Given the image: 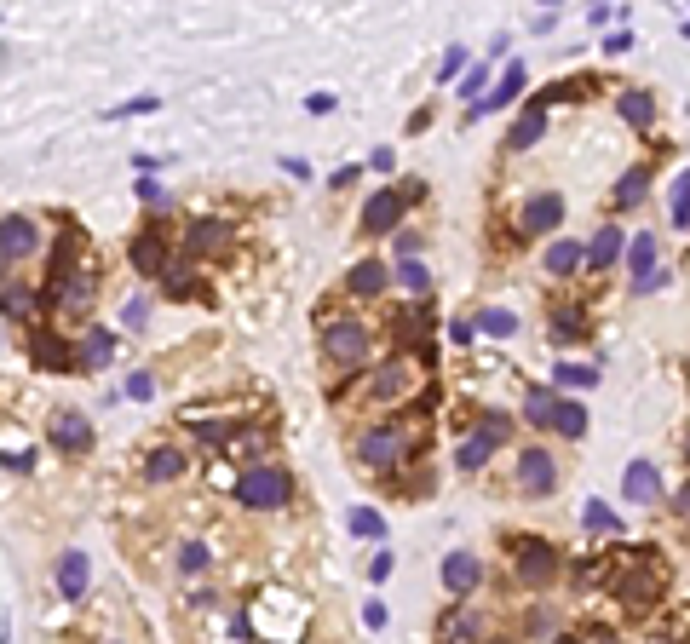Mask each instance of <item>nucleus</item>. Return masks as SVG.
I'll return each mask as SVG.
<instances>
[{
  "label": "nucleus",
  "mask_w": 690,
  "mask_h": 644,
  "mask_svg": "<svg viewBox=\"0 0 690 644\" xmlns=\"http://www.w3.org/2000/svg\"><path fill=\"white\" fill-rule=\"evenodd\" d=\"M690 225V173H679V184H673V230Z\"/></svg>",
  "instance_id": "obj_41"
},
{
  "label": "nucleus",
  "mask_w": 690,
  "mask_h": 644,
  "mask_svg": "<svg viewBox=\"0 0 690 644\" xmlns=\"http://www.w3.org/2000/svg\"><path fill=\"white\" fill-rule=\"evenodd\" d=\"M127 259H133V271L138 276H167L173 271V242L161 236L156 225H144V230H133V242H127Z\"/></svg>",
  "instance_id": "obj_10"
},
{
  "label": "nucleus",
  "mask_w": 690,
  "mask_h": 644,
  "mask_svg": "<svg viewBox=\"0 0 690 644\" xmlns=\"http://www.w3.org/2000/svg\"><path fill=\"white\" fill-rule=\"evenodd\" d=\"M420 248H426V236H414V230H397V253H403V259H414Z\"/></svg>",
  "instance_id": "obj_48"
},
{
  "label": "nucleus",
  "mask_w": 690,
  "mask_h": 644,
  "mask_svg": "<svg viewBox=\"0 0 690 644\" xmlns=\"http://www.w3.org/2000/svg\"><path fill=\"white\" fill-rule=\"evenodd\" d=\"M656 271H662V265H656V236L644 230V236L627 242V276H633V288H639V282H650Z\"/></svg>",
  "instance_id": "obj_24"
},
{
  "label": "nucleus",
  "mask_w": 690,
  "mask_h": 644,
  "mask_svg": "<svg viewBox=\"0 0 690 644\" xmlns=\"http://www.w3.org/2000/svg\"><path fill=\"white\" fill-rule=\"evenodd\" d=\"M644 190H650V161H633V167L621 173V184H616V202L621 207H639Z\"/></svg>",
  "instance_id": "obj_29"
},
{
  "label": "nucleus",
  "mask_w": 690,
  "mask_h": 644,
  "mask_svg": "<svg viewBox=\"0 0 690 644\" xmlns=\"http://www.w3.org/2000/svg\"><path fill=\"white\" fill-rule=\"evenodd\" d=\"M322 357H328V368H340V374L368 368V357H374V328L357 322V317L322 322Z\"/></svg>",
  "instance_id": "obj_3"
},
{
  "label": "nucleus",
  "mask_w": 690,
  "mask_h": 644,
  "mask_svg": "<svg viewBox=\"0 0 690 644\" xmlns=\"http://www.w3.org/2000/svg\"><path fill=\"white\" fill-rule=\"evenodd\" d=\"M495 644H506V639H495Z\"/></svg>",
  "instance_id": "obj_57"
},
{
  "label": "nucleus",
  "mask_w": 690,
  "mask_h": 644,
  "mask_svg": "<svg viewBox=\"0 0 690 644\" xmlns=\"http://www.w3.org/2000/svg\"><path fill=\"white\" fill-rule=\"evenodd\" d=\"M512 570H518V581H524V587H535V593H541V587H552V581H558V570H564V564H558V547H552V541L529 535V541H512Z\"/></svg>",
  "instance_id": "obj_9"
},
{
  "label": "nucleus",
  "mask_w": 690,
  "mask_h": 644,
  "mask_svg": "<svg viewBox=\"0 0 690 644\" xmlns=\"http://www.w3.org/2000/svg\"><path fill=\"white\" fill-rule=\"evenodd\" d=\"M455 75H466V46H449V52H443V69H437V81H455Z\"/></svg>",
  "instance_id": "obj_44"
},
{
  "label": "nucleus",
  "mask_w": 690,
  "mask_h": 644,
  "mask_svg": "<svg viewBox=\"0 0 690 644\" xmlns=\"http://www.w3.org/2000/svg\"><path fill=\"white\" fill-rule=\"evenodd\" d=\"M230 248V225L225 219H196L184 230V259H219Z\"/></svg>",
  "instance_id": "obj_16"
},
{
  "label": "nucleus",
  "mask_w": 690,
  "mask_h": 644,
  "mask_svg": "<svg viewBox=\"0 0 690 644\" xmlns=\"http://www.w3.org/2000/svg\"><path fill=\"white\" fill-rule=\"evenodd\" d=\"M524 64H506V75L501 81H495V92H489V98H483V110H506V104H512V98H518V92H524Z\"/></svg>",
  "instance_id": "obj_31"
},
{
  "label": "nucleus",
  "mask_w": 690,
  "mask_h": 644,
  "mask_svg": "<svg viewBox=\"0 0 690 644\" xmlns=\"http://www.w3.org/2000/svg\"><path fill=\"white\" fill-rule=\"evenodd\" d=\"M685 460H690V437H685Z\"/></svg>",
  "instance_id": "obj_56"
},
{
  "label": "nucleus",
  "mask_w": 690,
  "mask_h": 644,
  "mask_svg": "<svg viewBox=\"0 0 690 644\" xmlns=\"http://www.w3.org/2000/svg\"><path fill=\"white\" fill-rule=\"evenodd\" d=\"M351 535H363V541H380V535H386V518H380L374 506H357V512H351Z\"/></svg>",
  "instance_id": "obj_36"
},
{
  "label": "nucleus",
  "mask_w": 690,
  "mask_h": 644,
  "mask_svg": "<svg viewBox=\"0 0 690 644\" xmlns=\"http://www.w3.org/2000/svg\"><path fill=\"white\" fill-rule=\"evenodd\" d=\"M0 466H6V472H29V466H35V449H6Z\"/></svg>",
  "instance_id": "obj_46"
},
{
  "label": "nucleus",
  "mask_w": 690,
  "mask_h": 644,
  "mask_svg": "<svg viewBox=\"0 0 690 644\" xmlns=\"http://www.w3.org/2000/svg\"><path fill=\"white\" fill-rule=\"evenodd\" d=\"M156 104H161V98H133V104H121V110H115V115H150V110H156Z\"/></svg>",
  "instance_id": "obj_50"
},
{
  "label": "nucleus",
  "mask_w": 690,
  "mask_h": 644,
  "mask_svg": "<svg viewBox=\"0 0 690 644\" xmlns=\"http://www.w3.org/2000/svg\"><path fill=\"white\" fill-rule=\"evenodd\" d=\"M87 581H92V564H87V552H75L69 547L64 558H58V593L75 604V598H87Z\"/></svg>",
  "instance_id": "obj_22"
},
{
  "label": "nucleus",
  "mask_w": 690,
  "mask_h": 644,
  "mask_svg": "<svg viewBox=\"0 0 690 644\" xmlns=\"http://www.w3.org/2000/svg\"><path fill=\"white\" fill-rule=\"evenodd\" d=\"M616 104H621V121H627V127H639V133L650 127V121H656V98H650V92H639V87L621 92Z\"/></svg>",
  "instance_id": "obj_28"
},
{
  "label": "nucleus",
  "mask_w": 690,
  "mask_h": 644,
  "mask_svg": "<svg viewBox=\"0 0 690 644\" xmlns=\"http://www.w3.org/2000/svg\"><path fill=\"white\" fill-rule=\"evenodd\" d=\"M518 489H524V495H552V489H558V460H552L547 449H524V455H518Z\"/></svg>",
  "instance_id": "obj_15"
},
{
  "label": "nucleus",
  "mask_w": 690,
  "mask_h": 644,
  "mask_svg": "<svg viewBox=\"0 0 690 644\" xmlns=\"http://www.w3.org/2000/svg\"><path fill=\"white\" fill-rule=\"evenodd\" d=\"M587 529H621V512H610L604 501H587Z\"/></svg>",
  "instance_id": "obj_43"
},
{
  "label": "nucleus",
  "mask_w": 690,
  "mask_h": 644,
  "mask_svg": "<svg viewBox=\"0 0 690 644\" xmlns=\"http://www.w3.org/2000/svg\"><path fill=\"white\" fill-rule=\"evenodd\" d=\"M581 334H587V317L570 311V305H558L552 311V340H581Z\"/></svg>",
  "instance_id": "obj_35"
},
{
  "label": "nucleus",
  "mask_w": 690,
  "mask_h": 644,
  "mask_svg": "<svg viewBox=\"0 0 690 644\" xmlns=\"http://www.w3.org/2000/svg\"><path fill=\"white\" fill-rule=\"evenodd\" d=\"M616 259H621V230H616V225H604L593 242H587V271H610Z\"/></svg>",
  "instance_id": "obj_26"
},
{
  "label": "nucleus",
  "mask_w": 690,
  "mask_h": 644,
  "mask_svg": "<svg viewBox=\"0 0 690 644\" xmlns=\"http://www.w3.org/2000/svg\"><path fill=\"white\" fill-rule=\"evenodd\" d=\"M391 282H403V288H409V294H432V271H426V265H420V259H403V265H397V271H391Z\"/></svg>",
  "instance_id": "obj_34"
},
{
  "label": "nucleus",
  "mask_w": 690,
  "mask_h": 644,
  "mask_svg": "<svg viewBox=\"0 0 690 644\" xmlns=\"http://www.w3.org/2000/svg\"><path fill=\"white\" fill-rule=\"evenodd\" d=\"M368 167H374V173H391V150H386V144H380V150L368 156Z\"/></svg>",
  "instance_id": "obj_53"
},
{
  "label": "nucleus",
  "mask_w": 690,
  "mask_h": 644,
  "mask_svg": "<svg viewBox=\"0 0 690 644\" xmlns=\"http://www.w3.org/2000/svg\"><path fill=\"white\" fill-rule=\"evenodd\" d=\"M506 432H512V420L506 414H478V432H466L460 437V449H455V466L460 472H483L489 460H495V449L506 443Z\"/></svg>",
  "instance_id": "obj_8"
},
{
  "label": "nucleus",
  "mask_w": 690,
  "mask_h": 644,
  "mask_svg": "<svg viewBox=\"0 0 690 644\" xmlns=\"http://www.w3.org/2000/svg\"><path fill=\"white\" fill-rule=\"evenodd\" d=\"M133 190H138V202L150 207V213H167V207H173V196H167V190H161L156 179H138Z\"/></svg>",
  "instance_id": "obj_40"
},
{
  "label": "nucleus",
  "mask_w": 690,
  "mask_h": 644,
  "mask_svg": "<svg viewBox=\"0 0 690 644\" xmlns=\"http://www.w3.org/2000/svg\"><path fill=\"white\" fill-rule=\"evenodd\" d=\"M414 455V426L409 420H380L357 437V466L363 472H403Z\"/></svg>",
  "instance_id": "obj_2"
},
{
  "label": "nucleus",
  "mask_w": 690,
  "mask_h": 644,
  "mask_svg": "<svg viewBox=\"0 0 690 644\" xmlns=\"http://www.w3.org/2000/svg\"><path fill=\"white\" fill-rule=\"evenodd\" d=\"M558 403H564L558 391H547V386H529V391H524V420H529V426H552Z\"/></svg>",
  "instance_id": "obj_27"
},
{
  "label": "nucleus",
  "mask_w": 690,
  "mask_h": 644,
  "mask_svg": "<svg viewBox=\"0 0 690 644\" xmlns=\"http://www.w3.org/2000/svg\"><path fill=\"white\" fill-rule=\"evenodd\" d=\"M478 328H483V334H495V340H506V334L518 328V317H512V311H501V305H489V311L478 317Z\"/></svg>",
  "instance_id": "obj_37"
},
{
  "label": "nucleus",
  "mask_w": 690,
  "mask_h": 644,
  "mask_svg": "<svg viewBox=\"0 0 690 644\" xmlns=\"http://www.w3.org/2000/svg\"><path fill=\"white\" fill-rule=\"evenodd\" d=\"M115 363V328H98L92 322L87 334H81V345H75V368H87V374H98V368Z\"/></svg>",
  "instance_id": "obj_18"
},
{
  "label": "nucleus",
  "mask_w": 690,
  "mask_h": 644,
  "mask_svg": "<svg viewBox=\"0 0 690 644\" xmlns=\"http://www.w3.org/2000/svg\"><path fill=\"white\" fill-rule=\"evenodd\" d=\"M0 317L6 322H35L41 317V299L23 276H0Z\"/></svg>",
  "instance_id": "obj_17"
},
{
  "label": "nucleus",
  "mask_w": 690,
  "mask_h": 644,
  "mask_svg": "<svg viewBox=\"0 0 690 644\" xmlns=\"http://www.w3.org/2000/svg\"><path fill=\"white\" fill-rule=\"evenodd\" d=\"M552 380H558V386H593L598 368H587V363H558V368H552Z\"/></svg>",
  "instance_id": "obj_39"
},
{
  "label": "nucleus",
  "mask_w": 690,
  "mask_h": 644,
  "mask_svg": "<svg viewBox=\"0 0 690 644\" xmlns=\"http://www.w3.org/2000/svg\"><path fill=\"white\" fill-rule=\"evenodd\" d=\"M558 225H564V196L558 190H535L524 202V213H518V230L524 236H552Z\"/></svg>",
  "instance_id": "obj_14"
},
{
  "label": "nucleus",
  "mask_w": 690,
  "mask_h": 644,
  "mask_svg": "<svg viewBox=\"0 0 690 644\" xmlns=\"http://www.w3.org/2000/svg\"><path fill=\"white\" fill-rule=\"evenodd\" d=\"M328 184H334V190H351V184H357V167L345 161V167H340V173H334V179H328Z\"/></svg>",
  "instance_id": "obj_52"
},
{
  "label": "nucleus",
  "mask_w": 690,
  "mask_h": 644,
  "mask_svg": "<svg viewBox=\"0 0 690 644\" xmlns=\"http://www.w3.org/2000/svg\"><path fill=\"white\" fill-rule=\"evenodd\" d=\"M69 236H75V230H64V253L52 259V276H46V311L81 322L92 305H98V271L75 265V242H69Z\"/></svg>",
  "instance_id": "obj_1"
},
{
  "label": "nucleus",
  "mask_w": 690,
  "mask_h": 644,
  "mask_svg": "<svg viewBox=\"0 0 690 644\" xmlns=\"http://www.w3.org/2000/svg\"><path fill=\"white\" fill-rule=\"evenodd\" d=\"M29 363L41 374H69L75 368V345L58 340V328H29Z\"/></svg>",
  "instance_id": "obj_13"
},
{
  "label": "nucleus",
  "mask_w": 690,
  "mask_h": 644,
  "mask_svg": "<svg viewBox=\"0 0 690 644\" xmlns=\"http://www.w3.org/2000/svg\"><path fill=\"white\" fill-rule=\"evenodd\" d=\"M541 133H547V110H535V104H529V110L512 121V133H506V150H529V144H541Z\"/></svg>",
  "instance_id": "obj_25"
},
{
  "label": "nucleus",
  "mask_w": 690,
  "mask_h": 644,
  "mask_svg": "<svg viewBox=\"0 0 690 644\" xmlns=\"http://www.w3.org/2000/svg\"><path fill=\"white\" fill-rule=\"evenodd\" d=\"M483 81H489V69H466V75H460V98H478V92H483Z\"/></svg>",
  "instance_id": "obj_45"
},
{
  "label": "nucleus",
  "mask_w": 690,
  "mask_h": 644,
  "mask_svg": "<svg viewBox=\"0 0 690 644\" xmlns=\"http://www.w3.org/2000/svg\"><path fill=\"white\" fill-rule=\"evenodd\" d=\"M46 437H52L58 455H87L92 449V420L81 409H58L52 420H46Z\"/></svg>",
  "instance_id": "obj_12"
},
{
  "label": "nucleus",
  "mask_w": 690,
  "mask_h": 644,
  "mask_svg": "<svg viewBox=\"0 0 690 644\" xmlns=\"http://www.w3.org/2000/svg\"><path fill=\"white\" fill-rule=\"evenodd\" d=\"M207 564H213V552H207L202 541H184V547H179V570L184 575H202Z\"/></svg>",
  "instance_id": "obj_38"
},
{
  "label": "nucleus",
  "mask_w": 690,
  "mask_h": 644,
  "mask_svg": "<svg viewBox=\"0 0 690 644\" xmlns=\"http://www.w3.org/2000/svg\"><path fill=\"white\" fill-rule=\"evenodd\" d=\"M363 621H368V627H386V604H380V598H368V604H363Z\"/></svg>",
  "instance_id": "obj_49"
},
{
  "label": "nucleus",
  "mask_w": 690,
  "mask_h": 644,
  "mask_svg": "<svg viewBox=\"0 0 690 644\" xmlns=\"http://www.w3.org/2000/svg\"><path fill=\"white\" fill-rule=\"evenodd\" d=\"M161 294L167 299H207V288H202V276L196 271H179V265H173V271L161 276Z\"/></svg>",
  "instance_id": "obj_32"
},
{
  "label": "nucleus",
  "mask_w": 690,
  "mask_h": 644,
  "mask_svg": "<svg viewBox=\"0 0 690 644\" xmlns=\"http://www.w3.org/2000/svg\"><path fill=\"white\" fill-rule=\"evenodd\" d=\"M35 253H41V225H35L29 213L0 219V265H23V259H35Z\"/></svg>",
  "instance_id": "obj_11"
},
{
  "label": "nucleus",
  "mask_w": 690,
  "mask_h": 644,
  "mask_svg": "<svg viewBox=\"0 0 690 644\" xmlns=\"http://www.w3.org/2000/svg\"><path fill=\"white\" fill-rule=\"evenodd\" d=\"M478 581H483V558H472V552H449L443 558V593L466 598Z\"/></svg>",
  "instance_id": "obj_20"
},
{
  "label": "nucleus",
  "mask_w": 690,
  "mask_h": 644,
  "mask_svg": "<svg viewBox=\"0 0 690 644\" xmlns=\"http://www.w3.org/2000/svg\"><path fill=\"white\" fill-rule=\"evenodd\" d=\"M581 265H587V248H581V242H552L547 248V271L552 276H575Z\"/></svg>",
  "instance_id": "obj_30"
},
{
  "label": "nucleus",
  "mask_w": 690,
  "mask_h": 644,
  "mask_svg": "<svg viewBox=\"0 0 690 644\" xmlns=\"http://www.w3.org/2000/svg\"><path fill=\"white\" fill-rule=\"evenodd\" d=\"M673 512H679V518H690V483H685V489H673Z\"/></svg>",
  "instance_id": "obj_55"
},
{
  "label": "nucleus",
  "mask_w": 690,
  "mask_h": 644,
  "mask_svg": "<svg viewBox=\"0 0 690 644\" xmlns=\"http://www.w3.org/2000/svg\"><path fill=\"white\" fill-rule=\"evenodd\" d=\"M386 282H391V271L380 265V259H357V265L345 271V294L351 299H374V294H386Z\"/></svg>",
  "instance_id": "obj_21"
},
{
  "label": "nucleus",
  "mask_w": 690,
  "mask_h": 644,
  "mask_svg": "<svg viewBox=\"0 0 690 644\" xmlns=\"http://www.w3.org/2000/svg\"><path fill=\"white\" fill-rule=\"evenodd\" d=\"M184 466H190V460H184V449H173V443H156V449L144 455V478H150V483H179Z\"/></svg>",
  "instance_id": "obj_23"
},
{
  "label": "nucleus",
  "mask_w": 690,
  "mask_h": 644,
  "mask_svg": "<svg viewBox=\"0 0 690 644\" xmlns=\"http://www.w3.org/2000/svg\"><path fill=\"white\" fill-rule=\"evenodd\" d=\"M391 564H397L391 552H374V558H368V581H386V575H391Z\"/></svg>",
  "instance_id": "obj_47"
},
{
  "label": "nucleus",
  "mask_w": 690,
  "mask_h": 644,
  "mask_svg": "<svg viewBox=\"0 0 690 644\" xmlns=\"http://www.w3.org/2000/svg\"><path fill=\"white\" fill-rule=\"evenodd\" d=\"M236 501L248 506V512H282V506L294 501V478L282 466H271V460L242 466L236 472Z\"/></svg>",
  "instance_id": "obj_5"
},
{
  "label": "nucleus",
  "mask_w": 690,
  "mask_h": 644,
  "mask_svg": "<svg viewBox=\"0 0 690 644\" xmlns=\"http://www.w3.org/2000/svg\"><path fill=\"white\" fill-rule=\"evenodd\" d=\"M305 104H311V115H328V110H334V92H311Z\"/></svg>",
  "instance_id": "obj_51"
},
{
  "label": "nucleus",
  "mask_w": 690,
  "mask_h": 644,
  "mask_svg": "<svg viewBox=\"0 0 690 644\" xmlns=\"http://www.w3.org/2000/svg\"><path fill=\"white\" fill-rule=\"evenodd\" d=\"M662 495V472L650 466V460H633L627 472H621V501H633V506H650Z\"/></svg>",
  "instance_id": "obj_19"
},
{
  "label": "nucleus",
  "mask_w": 690,
  "mask_h": 644,
  "mask_svg": "<svg viewBox=\"0 0 690 644\" xmlns=\"http://www.w3.org/2000/svg\"><path fill=\"white\" fill-rule=\"evenodd\" d=\"M656 552H633V564H621L616 570V598L627 604V616H650L656 604H662V570L650 564Z\"/></svg>",
  "instance_id": "obj_6"
},
{
  "label": "nucleus",
  "mask_w": 690,
  "mask_h": 644,
  "mask_svg": "<svg viewBox=\"0 0 690 644\" xmlns=\"http://www.w3.org/2000/svg\"><path fill=\"white\" fill-rule=\"evenodd\" d=\"M127 397H133V403H150V397H156V380H150V368L127 374Z\"/></svg>",
  "instance_id": "obj_42"
},
{
  "label": "nucleus",
  "mask_w": 690,
  "mask_h": 644,
  "mask_svg": "<svg viewBox=\"0 0 690 644\" xmlns=\"http://www.w3.org/2000/svg\"><path fill=\"white\" fill-rule=\"evenodd\" d=\"M587 420H593V414L581 409V403H558V414H552V432H564V437H587Z\"/></svg>",
  "instance_id": "obj_33"
},
{
  "label": "nucleus",
  "mask_w": 690,
  "mask_h": 644,
  "mask_svg": "<svg viewBox=\"0 0 690 644\" xmlns=\"http://www.w3.org/2000/svg\"><path fill=\"white\" fill-rule=\"evenodd\" d=\"M144 311H150L144 299H127V311H121V317H127V322H133V328H138V322H144Z\"/></svg>",
  "instance_id": "obj_54"
},
{
  "label": "nucleus",
  "mask_w": 690,
  "mask_h": 644,
  "mask_svg": "<svg viewBox=\"0 0 690 644\" xmlns=\"http://www.w3.org/2000/svg\"><path fill=\"white\" fill-rule=\"evenodd\" d=\"M420 196H426V184H420V179H403V184L374 190V196L363 202V219H357V230H363V236H397L403 213H409Z\"/></svg>",
  "instance_id": "obj_4"
},
{
  "label": "nucleus",
  "mask_w": 690,
  "mask_h": 644,
  "mask_svg": "<svg viewBox=\"0 0 690 644\" xmlns=\"http://www.w3.org/2000/svg\"><path fill=\"white\" fill-rule=\"evenodd\" d=\"M420 386H426L420 363H414V357H391V363H380L368 374V403H380V409L391 403V409H397V403H409Z\"/></svg>",
  "instance_id": "obj_7"
}]
</instances>
